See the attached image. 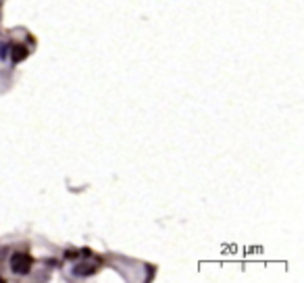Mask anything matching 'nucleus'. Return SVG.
<instances>
[{
    "label": "nucleus",
    "instance_id": "f257e3e1",
    "mask_svg": "<svg viewBox=\"0 0 304 283\" xmlns=\"http://www.w3.org/2000/svg\"><path fill=\"white\" fill-rule=\"evenodd\" d=\"M10 271L15 273V275H28L32 271V266H34V260H32V256L30 254H25V252H15L10 256Z\"/></svg>",
    "mask_w": 304,
    "mask_h": 283
},
{
    "label": "nucleus",
    "instance_id": "f03ea898",
    "mask_svg": "<svg viewBox=\"0 0 304 283\" xmlns=\"http://www.w3.org/2000/svg\"><path fill=\"white\" fill-rule=\"evenodd\" d=\"M28 56V48L25 46H12V62H21Z\"/></svg>",
    "mask_w": 304,
    "mask_h": 283
},
{
    "label": "nucleus",
    "instance_id": "7ed1b4c3",
    "mask_svg": "<svg viewBox=\"0 0 304 283\" xmlns=\"http://www.w3.org/2000/svg\"><path fill=\"white\" fill-rule=\"evenodd\" d=\"M73 273L75 275H92V273H96V266H92V264H78L73 268Z\"/></svg>",
    "mask_w": 304,
    "mask_h": 283
},
{
    "label": "nucleus",
    "instance_id": "20e7f679",
    "mask_svg": "<svg viewBox=\"0 0 304 283\" xmlns=\"http://www.w3.org/2000/svg\"><path fill=\"white\" fill-rule=\"evenodd\" d=\"M8 52H10V46H8V44H4V42H0V60L8 58Z\"/></svg>",
    "mask_w": 304,
    "mask_h": 283
},
{
    "label": "nucleus",
    "instance_id": "39448f33",
    "mask_svg": "<svg viewBox=\"0 0 304 283\" xmlns=\"http://www.w3.org/2000/svg\"><path fill=\"white\" fill-rule=\"evenodd\" d=\"M67 258H78V252H75V250H69V252H67Z\"/></svg>",
    "mask_w": 304,
    "mask_h": 283
}]
</instances>
